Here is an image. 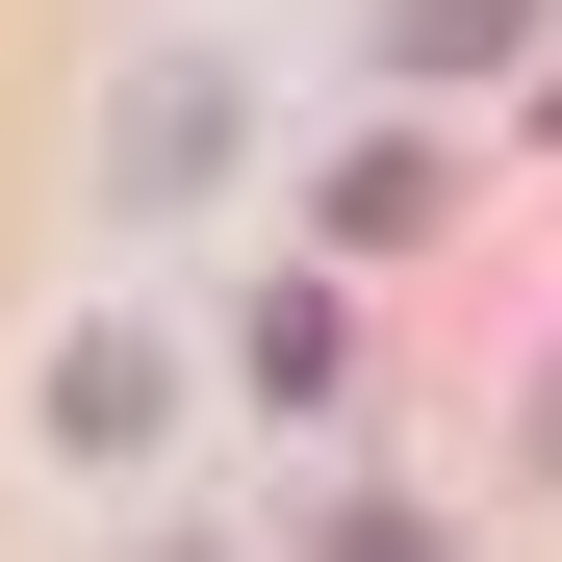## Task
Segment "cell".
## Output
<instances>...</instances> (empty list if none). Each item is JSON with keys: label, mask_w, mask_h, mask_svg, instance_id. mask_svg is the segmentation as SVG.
Instances as JSON below:
<instances>
[{"label": "cell", "mask_w": 562, "mask_h": 562, "mask_svg": "<svg viewBox=\"0 0 562 562\" xmlns=\"http://www.w3.org/2000/svg\"><path fill=\"white\" fill-rule=\"evenodd\" d=\"M103 179H128V205L231 179V52H154V77H128V128H103Z\"/></svg>", "instance_id": "cell-1"}, {"label": "cell", "mask_w": 562, "mask_h": 562, "mask_svg": "<svg viewBox=\"0 0 562 562\" xmlns=\"http://www.w3.org/2000/svg\"><path fill=\"white\" fill-rule=\"evenodd\" d=\"M512 52H537V0H384V77H435V103H486Z\"/></svg>", "instance_id": "cell-2"}, {"label": "cell", "mask_w": 562, "mask_h": 562, "mask_svg": "<svg viewBox=\"0 0 562 562\" xmlns=\"http://www.w3.org/2000/svg\"><path fill=\"white\" fill-rule=\"evenodd\" d=\"M52 460H154V358H128V333L52 358Z\"/></svg>", "instance_id": "cell-3"}]
</instances>
